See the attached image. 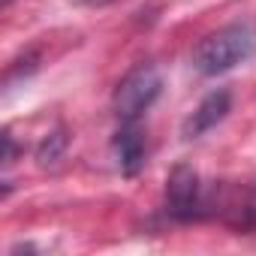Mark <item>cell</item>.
<instances>
[{"instance_id":"obj_1","label":"cell","mask_w":256,"mask_h":256,"mask_svg":"<svg viewBox=\"0 0 256 256\" xmlns=\"http://www.w3.org/2000/svg\"><path fill=\"white\" fill-rule=\"evenodd\" d=\"M256 52V30L244 22L238 24H226L214 34H208L205 40H199V46L190 54V64L199 76H223L241 64H247Z\"/></svg>"},{"instance_id":"obj_2","label":"cell","mask_w":256,"mask_h":256,"mask_svg":"<svg viewBox=\"0 0 256 256\" xmlns=\"http://www.w3.org/2000/svg\"><path fill=\"white\" fill-rule=\"evenodd\" d=\"M163 94V76L154 64H139L126 72L114 94H112V108H114V118L120 124H130V120H139L154 102L157 96Z\"/></svg>"},{"instance_id":"obj_3","label":"cell","mask_w":256,"mask_h":256,"mask_svg":"<svg viewBox=\"0 0 256 256\" xmlns=\"http://www.w3.org/2000/svg\"><path fill=\"white\" fill-rule=\"evenodd\" d=\"M163 208L178 223H193L208 217V196L199 184V172L187 163H178L166 178V199Z\"/></svg>"},{"instance_id":"obj_4","label":"cell","mask_w":256,"mask_h":256,"mask_svg":"<svg viewBox=\"0 0 256 256\" xmlns=\"http://www.w3.org/2000/svg\"><path fill=\"white\" fill-rule=\"evenodd\" d=\"M229 112H232V90H229V88H217V90H211V94L202 96V102L184 118V124H181V136H184L187 142L202 139L205 133L214 130L217 124L226 120Z\"/></svg>"},{"instance_id":"obj_5","label":"cell","mask_w":256,"mask_h":256,"mask_svg":"<svg viewBox=\"0 0 256 256\" xmlns=\"http://www.w3.org/2000/svg\"><path fill=\"white\" fill-rule=\"evenodd\" d=\"M112 154H114L118 172L124 178H136L145 169V133H142L139 120L118 126V133L112 139Z\"/></svg>"},{"instance_id":"obj_6","label":"cell","mask_w":256,"mask_h":256,"mask_svg":"<svg viewBox=\"0 0 256 256\" xmlns=\"http://www.w3.org/2000/svg\"><path fill=\"white\" fill-rule=\"evenodd\" d=\"M223 211H226L223 220L235 232H256V181L241 187L235 193V199H226Z\"/></svg>"},{"instance_id":"obj_7","label":"cell","mask_w":256,"mask_h":256,"mask_svg":"<svg viewBox=\"0 0 256 256\" xmlns=\"http://www.w3.org/2000/svg\"><path fill=\"white\" fill-rule=\"evenodd\" d=\"M64 148H66V136H64L60 130H54L52 136L42 139V145H40V151H36V160H40L42 166H52V163H58V157L64 154Z\"/></svg>"},{"instance_id":"obj_8","label":"cell","mask_w":256,"mask_h":256,"mask_svg":"<svg viewBox=\"0 0 256 256\" xmlns=\"http://www.w3.org/2000/svg\"><path fill=\"white\" fill-rule=\"evenodd\" d=\"M82 4H106V0H82Z\"/></svg>"}]
</instances>
